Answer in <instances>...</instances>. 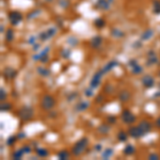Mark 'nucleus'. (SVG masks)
<instances>
[{
    "mask_svg": "<svg viewBox=\"0 0 160 160\" xmlns=\"http://www.w3.org/2000/svg\"><path fill=\"white\" fill-rule=\"evenodd\" d=\"M87 145H88V139L87 138H82L81 140L76 142V144L74 145V147H73V154L75 156H79L80 154L85 149Z\"/></svg>",
    "mask_w": 160,
    "mask_h": 160,
    "instance_id": "nucleus-1",
    "label": "nucleus"
},
{
    "mask_svg": "<svg viewBox=\"0 0 160 160\" xmlns=\"http://www.w3.org/2000/svg\"><path fill=\"white\" fill-rule=\"evenodd\" d=\"M55 106V99L53 97L49 95H45L42 99V108L44 110H50V109L53 108Z\"/></svg>",
    "mask_w": 160,
    "mask_h": 160,
    "instance_id": "nucleus-2",
    "label": "nucleus"
},
{
    "mask_svg": "<svg viewBox=\"0 0 160 160\" xmlns=\"http://www.w3.org/2000/svg\"><path fill=\"white\" fill-rule=\"evenodd\" d=\"M18 115H19V117L21 120L28 121V120H30L32 117V115H33V110H32L31 108H29V107H25V108H23L19 111Z\"/></svg>",
    "mask_w": 160,
    "mask_h": 160,
    "instance_id": "nucleus-3",
    "label": "nucleus"
},
{
    "mask_svg": "<svg viewBox=\"0 0 160 160\" xmlns=\"http://www.w3.org/2000/svg\"><path fill=\"white\" fill-rule=\"evenodd\" d=\"M122 119H123V121H124L126 124H132V123L136 121L135 115H133L129 110H125V111L122 113Z\"/></svg>",
    "mask_w": 160,
    "mask_h": 160,
    "instance_id": "nucleus-4",
    "label": "nucleus"
},
{
    "mask_svg": "<svg viewBox=\"0 0 160 160\" xmlns=\"http://www.w3.org/2000/svg\"><path fill=\"white\" fill-rule=\"evenodd\" d=\"M128 132H129V135L132 138H140V137L144 136V132L141 130L139 126H137V127H130Z\"/></svg>",
    "mask_w": 160,
    "mask_h": 160,
    "instance_id": "nucleus-5",
    "label": "nucleus"
},
{
    "mask_svg": "<svg viewBox=\"0 0 160 160\" xmlns=\"http://www.w3.org/2000/svg\"><path fill=\"white\" fill-rule=\"evenodd\" d=\"M9 18L11 20V24L12 25H17L21 20L23 16H21V14L17 12H11L9 14Z\"/></svg>",
    "mask_w": 160,
    "mask_h": 160,
    "instance_id": "nucleus-6",
    "label": "nucleus"
},
{
    "mask_svg": "<svg viewBox=\"0 0 160 160\" xmlns=\"http://www.w3.org/2000/svg\"><path fill=\"white\" fill-rule=\"evenodd\" d=\"M104 75V73H103V71L99 73H96L95 75H94V77H93V79L92 81H91V87L92 88H97L98 85H99V79H100V77Z\"/></svg>",
    "mask_w": 160,
    "mask_h": 160,
    "instance_id": "nucleus-7",
    "label": "nucleus"
},
{
    "mask_svg": "<svg viewBox=\"0 0 160 160\" xmlns=\"http://www.w3.org/2000/svg\"><path fill=\"white\" fill-rule=\"evenodd\" d=\"M142 83H143V85L145 88H152L153 85H154V83H155V81L153 79V77L146 75V76H144L142 78Z\"/></svg>",
    "mask_w": 160,
    "mask_h": 160,
    "instance_id": "nucleus-8",
    "label": "nucleus"
},
{
    "mask_svg": "<svg viewBox=\"0 0 160 160\" xmlns=\"http://www.w3.org/2000/svg\"><path fill=\"white\" fill-rule=\"evenodd\" d=\"M55 33H56V29H49V30H47V31L43 32V33H41L40 34V37L42 41H46L47 39H49V37H51L52 35H55Z\"/></svg>",
    "mask_w": 160,
    "mask_h": 160,
    "instance_id": "nucleus-9",
    "label": "nucleus"
},
{
    "mask_svg": "<svg viewBox=\"0 0 160 160\" xmlns=\"http://www.w3.org/2000/svg\"><path fill=\"white\" fill-rule=\"evenodd\" d=\"M3 75H4V77H5V78H8V79H13V78H15L16 77L17 73H16V71H14L13 68L7 67L5 69H4Z\"/></svg>",
    "mask_w": 160,
    "mask_h": 160,
    "instance_id": "nucleus-10",
    "label": "nucleus"
},
{
    "mask_svg": "<svg viewBox=\"0 0 160 160\" xmlns=\"http://www.w3.org/2000/svg\"><path fill=\"white\" fill-rule=\"evenodd\" d=\"M139 127L142 131L144 132V135H146L149 130H151V124L148 123L147 121H142L140 124H139Z\"/></svg>",
    "mask_w": 160,
    "mask_h": 160,
    "instance_id": "nucleus-11",
    "label": "nucleus"
},
{
    "mask_svg": "<svg viewBox=\"0 0 160 160\" xmlns=\"http://www.w3.org/2000/svg\"><path fill=\"white\" fill-rule=\"evenodd\" d=\"M157 62H158V59L156 58V56H155L154 51L148 52V60H147V64H148V65H152V64L157 63Z\"/></svg>",
    "mask_w": 160,
    "mask_h": 160,
    "instance_id": "nucleus-12",
    "label": "nucleus"
},
{
    "mask_svg": "<svg viewBox=\"0 0 160 160\" xmlns=\"http://www.w3.org/2000/svg\"><path fill=\"white\" fill-rule=\"evenodd\" d=\"M100 44H101V37H100V36H95V37H93L92 41H91V45H92V47H94V48H97Z\"/></svg>",
    "mask_w": 160,
    "mask_h": 160,
    "instance_id": "nucleus-13",
    "label": "nucleus"
},
{
    "mask_svg": "<svg viewBox=\"0 0 160 160\" xmlns=\"http://www.w3.org/2000/svg\"><path fill=\"white\" fill-rule=\"evenodd\" d=\"M116 65H117V62H116V61H112V62H110L109 64L106 65V67L103 69V73L105 74L106 72H109L110 69H112V68L114 67V66H116Z\"/></svg>",
    "mask_w": 160,
    "mask_h": 160,
    "instance_id": "nucleus-14",
    "label": "nucleus"
},
{
    "mask_svg": "<svg viewBox=\"0 0 160 160\" xmlns=\"http://www.w3.org/2000/svg\"><path fill=\"white\" fill-rule=\"evenodd\" d=\"M129 96H130V94H129L127 91H122V92L120 93V99L122 100V101H126V100L129 99Z\"/></svg>",
    "mask_w": 160,
    "mask_h": 160,
    "instance_id": "nucleus-15",
    "label": "nucleus"
},
{
    "mask_svg": "<svg viewBox=\"0 0 160 160\" xmlns=\"http://www.w3.org/2000/svg\"><path fill=\"white\" fill-rule=\"evenodd\" d=\"M88 107H89V103H87V101H81L76 108L78 111H83V110H85Z\"/></svg>",
    "mask_w": 160,
    "mask_h": 160,
    "instance_id": "nucleus-16",
    "label": "nucleus"
},
{
    "mask_svg": "<svg viewBox=\"0 0 160 160\" xmlns=\"http://www.w3.org/2000/svg\"><path fill=\"white\" fill-rule=\"evenodd\" d=\"M36 154H37V156L40 157H46L48 156V151L45 149V148H37L36 149Z\"/></svg>",
    "mask_w": 160,
    "mask_h": 160,
    "instance_id": "nucleus-17",
    "label": "nucleus"
},
{
    "mask_svg": "<svg viewBox=\"0 0 160 160\" xmlns=\"http://www.w3.org/2000/svg\"><path fill=\"white\" fill-rule=\"evenodd\" d=\"M135 153V147L132 145H127L124 148V154L125 155H132Z\"/></svg>",
    "mask_w": 160,
    "mask_h": 160,
    "instance_id": "nucleus-18",
    "label": "nucleus"
},
{
    "mask_svg": "<svg viewBox=\"0 0 160 160\" xmlns=\"http://www.w3.org/2000/svg\"><path fill=\"white\" fill-rule=\"evenodd\" d=\"M152 35H153L152 30H147V31H145L143 34H142V37H141V39H142L143 41H146V40H148Z\"/></svg>",
    "mask_w": 160,
    "mask_h": 160,
    "instance_id": "nucleus-19",
    "label": "nucleus"
},
{
    "mask_svg": "<svg viewBox=\"0 0 160 160\" xmlns=\"http://www.w3.org/2000/svg\"><path fill=\"white\" fill-rule=\"evenodd\" d=\"M97 5H98V8H101V9H108V2L106 1V0H98V2H97Z\"/></svg>",
    "mask_w": 160,
    "mask_h": 160,
    "instance_id": "nucleus-20",
    "label": "nucleus"
},
{
    "mask_svg": "<svg viewBox=\"0 0 160 160\" xmlns=\"http://www.w3.org/2000/svg\"><path fill=\"white\" fill-rule=\"evenodd\" d=\"M24 153H25L24 149H18V151H16V152L13 154V158H14V159H20Z\"/></svg>",
    "mask_w": 160,
    "mask_h": 160,
    "instance_id": "nucleus-21",
    "label": "nucleus"
},
{
    "mask_svg": "<svg viewBox=\"0 0 160 160\" xmlns=\"http://www.w3.org/2000/svg\"><path fill=\"white\" fill-rule=\"evenodd\" d=\"M117 138H119V140L121 142H124V141H127V133L126 132H123L121 131L119 135H117Z\"/></svg>",
    "mask_w": 160,
    "mask_h": 160,
    "instance_id": "nucleus-22",
    "label": "nucleus"
},
{
    "mask_svg": "<svg viewBox=\"0 0 160 160\" xmlns=\"http://www.w3.org/2000/svg\"><path fill=\"white\" fill-rule=\"evenodd\" d=\"M112 154H113V151H112L111 148H108V149H106L104 152V154H103V158H104V159H108Z\"/></svg>",
    "mask_w": 160,
    "mask_h": 160,
    "instance_id": "nucleus-23",
    "label": "nucleus"
},
{
    "mask_svg": "<svg viewBox=\"0 0 160 160\" xmlns=\"http://www.w3.org/2000/svg\"><path fill=\"white\" fill-rule=\"evenodd\" d=\"M13 37H14V33H13L12 30H8L7 33H5V39L8 42H11L13 40Z\"/></svg>",
    "mask_w": 160,
    "mask_h": 160,
    "instance_id": "nucleus-24",
    "label": "nucleus"
},
{
    "mask_svg": "<svg viewBox=\"0 0 160 160\" xmlns=\"http://www.w3.org/2000/svg\"><path fill=\"white\" fill-rule=\"evenodd\" d=\"M142 72V67H141L139 64H137L136 66H133L132 67V73L135 74V75H138V74H140Z\"/></svg>",
    "mask_w": 160,
    "mask_h": 160,
    "instance_id": "nucleus-25",
    "label": "nucleus"
},
{
    "mask_svg": "<svg viewBox=\"0 0 160 160\" xmlns=\"http://www.w3.org/2000/svg\"><path fill=\"white\" fill-rule=\"evenodd\" d=\"M58 157H59V159H67V158H68V153L66 152V151H61V152L59 153Z\"/></svg>",
    "mask_w": 160,
    "mask_h": 160,
    "instance_id": "nucleus-26",
    "label": "nucleus"
},
{
    "mask_svg": "<svg viewBox=\"0 0 160 160\" xmlns=\"http://www.w3.org/2000/svg\"><path fill=\"white\" fill-rule=\"evenodd\" d=\"M37 72L40 73L42 76H48V75H49V71H47V69L44 67H39L37 68Z\"/></svg>",
    "mask_w": 160,
    "mask_h": 160,
    "instance_id": "nucleus-27",
    "label": "nucleus"
},
{
    "mask_svg": "<svg viewBox=\"0 0 160 160\" xmlns=\"http://www.w3.org/2000/svg\"><path fill=\"white\" fill-rule=\"evenodd\" d=\"M98 130H99V132H101V133H107V132L109 131V127L107 126V125H101L99 128H98Z\"/></svg>",
    "mask_w": 160,
    "mask_h": 160,
    "instance_id": "nucleus-28",
    "label": "nucleus"
},
{
    "mask_svg": "<svg viewBox=\"0 0 160 160\" xmlns=\"http://www.w3.org/2000/svg\"><path fill=\"white\" fill-rule=\"evenodd\" d=\"M95 25L98 27V28H101V27H104L105 26V20L104 19H97L95 21Z\"/></svg>",
    "mask_w": 160,
    "mask_h": 160,
    "instance_id": "nucleus-29",
    "label": "nucleus"
},
{
    "mask_svg": "<svg viewBox=\"0 0 160 160\" xmlns=\"http://www.w3.org/2000/svg\"><path fill=\"white\" fill-rule=\"evenodd\" d=\"M11 109V105L10 104H2L1 105V111H8Z\"/></svg>",
    "mask_w": 160,
    "mask_h": 160,
    "instance_id": "nucleus-30",
    "label": "nucleus"
},
{
    "mask_svg": "<svg viewBox=\"0 0 160 160\" xmlns=\"http://www.w3.org/2000/svg\"><path fill=\"white\" fill-rule=\"evenodd\" d=\"M15 140H16L15 137L11 136L8 139V141H7V144H8V145H13V144H14V142H15Z\"/></svg>",
    "mask_w": 160,
    "mask_h": 160,
    "instance_id": "nucleus-31",
    "label": "nucleus"
},
{
    "mask_svg": "<svg viewBox=\"0 0 160 160\" xmlns=\"http://www.w3.org/2000/svg\"><path fill=\"white\" fill-rule=\"evenodd\" d=\"M155 13L156 14H159L160 13V3L157 2V1H155Z\"/></svg>",
    "mask_w": 160,
    "mask_h": 160,
    "instance_id": "nucleus-32",
    "label": "nucleus"
},
{
    "mask_svg": "<svg viewBox=\"0 0 160 160\" xmlns=\"http://www.w3.org/2000/svg\"><path fill=\"white\" fill-rule=\"evenodd\" d=\"M148 159H152V160L159 159V156L156 155V154H152V155H149V156H148Z\"/></svg>",
    "mask_w": 160,
    "mask_h": 160,
    "instance_id": "nucleus-33",
    "label": "nucleus"
},
{
    "mask_svg": "<svg viewBox=\"0 0 160 160\" xmlns=\"http://www.w3.org/2000/svg\"><path fill=\"white\" fill-rule=\"evenodd\" d=\"M108 121H109V123H111V124H112V123H114V122H115L116 119L114 117V116H109Z\"/></svg>",
    "mask_w": 160,
    "mask_h": 160,
    "instance_id": "nucleus-34",
    "label": "nucleus"
},
{
    "mask_svg": "<svg viewBox=\"0 0 160 160\" xmlns=\"http://www.w3.org/2000/svg\"><path fill=\"white\" fill-rule=\"evenodd\" d=\"M85 95L88 96H92L93 95V92H92V90H91V89H90V90H87V91H85Z\"/></svg>",
    "mask_w": 160,
    "mask_h": 160,
    "instance_id": "nucleus-35",
    "label": "nucleus"
},
{
    "mask_svg": "<svg viewBox=\"0 0 160 160\" xmlns=\"http://www.w3.org/2000/svg\"><path fill=\"white\" fill-rule=\"evenodd\" d=\"M23 149H24L25 153H30V152H31V148H30V146H24V148H23Z\"/></svg>",
    "mask_w": 160,
    "mask_h": 160,
    "instance_id": "nucleus-36",
    "label": "nucleus"
},
{
    "mask_svg": "<svg viewBox=\"0 0 160 160\" xmlns=\"http://www.w3.org/2000/svg\"><path fill=\"white\" fill-rule=\"evenodd\" d=\"M115 32H113V35H116V36H121V35H123V33L122 32H119V30H114Z\"/></svg>",
    "mask_w": 160,
    "mask_h": 160,
    "instance_id": "nucleus-37",
    "label": "nucleus"
},
{
    "mask_svg": "<svg viewBox=\"0 0 160 160\" xmlns=\"http://www.w3.org/2000/svg\"><path fill=\"white\" fill-rule=\"evenodd\" d=\"M129 64H130L131 67H133V66H136L137 65V62H136V60H131L130 62H129Z\"/></svg>",
    "mask_w": 160,
    "mask_h": 160,
    "instance_id": "nucleus-38",
    "label": "nucleus"
},
{
    "mask_svg": "<svg viewBox=\"0 0 160 160\" xmlns=\"http://www.w3.org/2000/svg\"><path fill=\"white\" fill-rule=\"evenodd\" d=\"M5 98V93H4V90H1V100H4Z\"/></svg>",
    "mask_w": 160,
    "mask_h": 160,
    "instance_id": "nucleus-39",
    "label": "nucleus"
},
{
    "mask_svg": "<svg viewBox=\"0 0 160 160\" xmlns=\"http://www.w3.org/2000/svg\"><path fill=\"white\" fill-rule=\"evenodd\" d=\"M156 126H157V127L160 128V116L158 117V120L156 121Z\"/></svg>",
    "mask_w": 160,
    "mask_h": 160,
    "instance_id": "nucleus-40",
    "label": "nucleus"
},
{
    "mask_svg": "<svg viewBox=\"0 0 160 160\" xmlns=\"http://www.w3.org/2000/svg\"><path fill=\"white\" fill-rule=\"evenodd\" d=\"M100 148H101V145H96L95 146V149H97V151H100Z\"/></svg>",
    "mask_w": 160,
    "mask_h": 160,
    "instance_id": "nucleus-41",
    "label": "nucleus"
},
{
    "mask_svg": "<svg viewBox=\"0 0 160 160\" xmlns=\"http://www.w3.org/2000/svg\"><path fill=\"white\" fill-rule=\"evenodd\" d=\"M101 98H103L101 96H98V97H97V99H96V101H97V103H98V101H101Z\"/></svg>",
    "mask_w": 160,
    "mask_h": 160,
    "instance_id": "nucleus-42",
    "label": "nucleus"
},
{
    "mask_svg": "<svg viewBox=\"0 0 160 160\" xmlns=\"http://www.w3.org/2000/svg\"><path fill=\"white\" fill-rule=\"evenodd\" d=\"M25 137H26V136H25L24 133H21V132H20V135L18 136V138H25Z\"/></svg>",
    "mask_w": 160,
    "mask_h": 160,
    "instance_id": "nucleus-43",
    "label": "nucleus"
},
{
    "mask_svg": "<svg viewBox=\"0 0 160 160\" xmlns=\"http://www.w3.org/2000/svg\"><path fill=\"white\" fill-rule=\"evenodd\" d=\"M39 48H40V45H35V46H34V50H37Z\"/></svg>",
    "mask_w": 160,
    "mask_h": 160,
    "instance_id": "nucleus-44",
    "label": "nucleus"
}]
</instances>
